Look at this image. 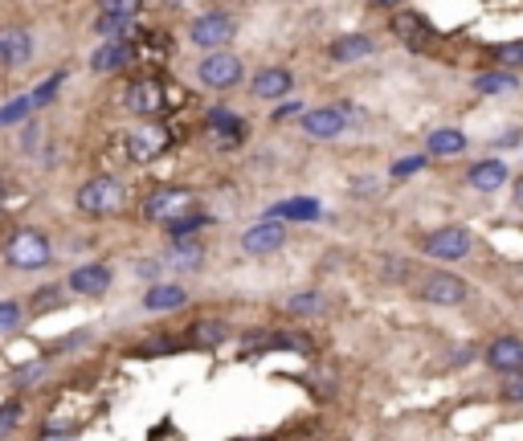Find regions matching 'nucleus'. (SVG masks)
Returning <instances> with one entry per match:
<instances>
[{
  "mask_svg": "<svg viewBox=\"0 0 523 441\" xmlns=\"http://www.w3.org/2000/svg\"><path fill=\"white\" fill-rule=\"evenodd\" d=\"M4 262L21 274L45 270V266L54 262V245H50V237L42 229H17L9 237V245H4Z\"/></svg>",
  "mask_w": 523,
  "mask_h": 441,
  "instance_id": "obj_3",
  "label": "nucleus"
},
{
  "mask_svg": "<svg viewBox=\"0 0 523 441\" xmlns=\"http://www.w3.org/2000/svg\"><path fill=\"white\" fill-rule=\"evenodd\" d=\"M474 90L479 95H511V90H519V78L511 70H487L474 74Z\"/></svg>",
  "mask_w": 523,
  "mask_h": 441,
  "instance_id": "obj_25",
  "label": "nucleus"
},
{
  "mask_svg": "<svg viewBox=\"0 0 523 441\" xmlns=\"http://www.w3.org/2000/svg\"><path fill=\"white\" fill-rule=\"evenodd\" d=\"M209 225H213V217H209V213H188V217H176V220H168V225H164V233H168L172 242H188L193 233L209 229Z\"/></svg>",
  "mask_w": 523,
  "mask_h": 441,
  "instance_id": "obj_27",
  "label": "nucleus"
},
{
  "mask_svg": "<svg viewBox=\"0 0 523 441\" xmlns=\"http://www.w3.org/2000/svg\"><path fill=\"white\" fill-rule=\"evenodd\" d=\"M37 147V123H29V131H25V151H33Z\"/></svg>",
  "mask_w": 523,
  "mask_h": 441,
  "instance_id": "obj_39",
  "label": "nucleus"
},
{
  "mask_svg": "<svg viewBox=\"0 0 523 441\" xmlns=\"http://www.w3.org/2000/svg\"><path fill=\"white\" fill-rule=\"evenodd\" d=\"M204 131H209L217 151H234V147L246 143V119L234 115V111H221V106L204 115Z\"/></svg>",
  "mask_w": 523,
  "mask_h": 441,
  "instance_id": "obj_11",
  "label": "nucleus"
},
{
  "mask_svg": "<svg viewBox=\"0 0 523 441\" xmlns=\"http://www.w3.org/2000/svg\"><path fill=\"white\" fill-rule=\"evenodd\" d=\"M33 62V33L21 25H4L0 29V70H21Z\"/></svg>",
  "mask_w": 523,
  "mask_h": 441,
  "instance_id": "obj_13",
  "label": "nucleus"
},
{
  "mask_svg": "<svg viewBox=\"0 0 523 441\" xmlns=\"http://www.w3.org/2000/svg\"><path fill=\"white\" fill-rule=\"evenodd\" d=\"M242 78H246V66H242V58L229 53V50H213L209 58H201V66H196V82L209 86V90H234Z\"/></svg>",
  "mask_w": 523,
  "mask_h": 441,
  "instance_id": "obj_6",
  "label": "nucleus"
},
{
  "mask_svg": "<svg viewBox=\"0 0 523 441\" xmlns=\"http://www.w3.org/2000/svg\"><path fill=\"white\" fill-rule=\"evenodd\" d=\"M172 147H176V131L168 123H139L123 139V151H127L131 164H156V159L168 156Z\"/></svg>",
  "mask_w": 523,
  "mask_h": 441,
  "instance_id": "obj_1",
  "label": "nucleus"
},
{
  "mask_svg": "<svg viewBox=\"0 0 523 441\" xmlns=\"http://www.w3.org/2000/svg\"><path fill=\"white\" fill-rule=\"evenodd\" d=\"M319 200H311V197H295V200H282V205H274L270 209V217H290V220H319Z\"/></svg>",
  "mask_w": 523,
  "mask_h": 441,
  "instance_id": "obj_26",
  "label": "nucleus"
},
{
  "mask_svg": "<svg viewBox=\"0 0 523 441\" xmlns=\"http://www.w3.org/2000/svg\"><path fill=\"white\" fill-rule=\"evenodd\" d=\"M65 286L74 294H82V298H103V294L111 290V266H103V262L78 266V270L65 278Z\"/></svg>",
  "mask_w": 523,
  "mask_h": 441,
  "instance_id": "obj_16",
  "label": "nucleus"
},
{
  "mask_svg": "<svg viewBox=\"0 0 523 441\" xmlns=\"http://www.w3.org/2000/svg\"><path fill=\"white\" fill-rule=\"evenodd\" d=\"M65 82V74H54V78H45L42 86H37V95H33V111H37V106H45V103H54L58 98V86Z\"/></svg>",
  "mask_w": 523,
  "mask_h": 441,
  "instance_id": "obj_33",
  "label": "nucleus"
},
{
  "mask_svg": "<svg viewBox=\"0 0 523 441\" xmlns=\"http://www.w3.org/2000/svg\"><path fill=\"white\" fill-rule=\"evenodd\" d=\"M393 33L409 45V50H426V42H429V25L421 21L417 12H396V17H393Z\"/></svg>",
  "mask_w": 523,
  "mask_h": 441,
  "instance_id": "obj_22",
  "label": "nucleus"
},
{
  "mask_svg": "<svg viewBox=\"0 0 523 441\" xmlns=\"http://www.w3.org/2000/svg\"><path fill=\"white\" fill-rule=\"evenodd\" d=\"M373 9H393V4H401V0H368Z\"/></svg>",
  "mask_w": 523,
  "mask_h": 441,
  "instance_id": "obj_41",
  "label": "nucleus"
},
{
  "mask_svg": "<svg viewBox=\"0 0 523 441\" xmlns=\"http://www.w3.org/2000/svg\"><path fill=\"white\" fill-rule=\"evenodd\" d=\"M4 200H9V184L0 180V209H4Z\"/></svg>",
  "mask_w": 523,
  "mask_h": 441,
  "instance_id": "obj_42",
  "label": "nucleus"
},
{
  "mask_svg": "<svg viewBox=\"0 0 523 441\" xmlns=\"http://www.w3.org/2000/svg\"><path fill=\"white\" fill-rule=\"evenodd\" d=\"M287 245V225L274 217L258 220V225H250L246 233H242V250L250 253V258H270V253H278Z\"/></svg>",
  "mask_w": 523,
  "mask_h": 441,
  "instance_id": "obj_12",
  "label": "nucleus"
},
{
  "mask_svg": "<svg viewBox=\"0 0 523 441\" xmlns=\"http://www.w3.org/2000/svg\"><path fill=\"white\" fill-rule=\"evenodd\" d=\"M426 164H429V151H426V156L396 159V164H393V176H396V180H401V176H413V172H421V168H426Z\"/></svg>",
  "mask_w": 523,
  "mask_h": 441,
  "instance_id": "obj_36",
  "label": "nucleus"
},
{
  "mask_svg": "<svg viewBox=\"0 0 523 441\" xmlns=\"http://www.w3.org/2000/svg\"><path fill=\"white\" fill-rule=\"evenodd\" d=\"M225 339H229V323L217 315H204L193 323V331H188V344L201 347V352H213V347H221Z\"/></svg>",
  "mask_w": 523,
  "mask_h": 441,
  "instance_id": "obj_21",
  "label": "nucleus"
},
{
  "mask_svg": "<svg viewBox=\"0 0 523 441\" xmlns=\"http://www.w3.org/2000/svg\"><path fill=\"white\" fill-rule=\"evenodd\" d=\"M417 294L434 306H462L470 298V286H466V278H458V274H450V270H429L417 282Z\"/></svg>",
  "mask_w": 523,
  "mask_h": 441,
  "instance_id": "obj_8",
  "label": "nucleus"
},
{
  "mask_svg": "<svg viewBox=\"0 0 523 441\" xmlns=\"http://www.w3.org/2000/svg\"><path fill=\"white\" fill-rule=\"evenodd\" d=\"M25 323V311L17 303H0V331H17Z\"/></svg>",
  "mask_w": 523,
  "mask_h": 441,
  "instance_id": "obj_35",
  "label": "nucleus"
},
{
  "mask_svg": "<svg viewBox=\"0 0 523 441\" xmlns=\"http://www.w3.org/2000/svg\"><path fill=\"white\" fill-rule=\"evenodd\" d=\"M429 156H462L466 151V135H462L458 127H438L426 143Z\"/></svg>",
  "mask_w": 523,
  "mask_h": 441,
  "instance_id": "obj_24",
  "label": "nucleus"
},
{
  "mask_svg": "<svg viewBox=\"0 0 523 441\" xmlns=\"http://www.w3.org/2000/svg\"><path fill=\"white\" fill-rule=\"evenodd\" d=\"M127 62H135V45L131 42H103L95 53H90V70L95 74H115Z\"/></svg>",
  "mask_w": 523,
  "mask_h": 441,
  "instance_id": "obj_19",
  "label": "nucleus"
},
{
  "mask_svg": "<svg viewBox=\"0 0 523 441\" xmlns=\"http://www.w3.org/2000/svg\"><path fill=\"white\" fill-rule=\"evenodd\" d=\"M376 53V42L368 33H343L335 42L327 45V58L335 66H352V62H364V58H373Z\"/></svg>",
  "mask_w": 523,
  "mask_h": 441,
  "instance_id": "obj_17",
  "label": "nucleus"
},
{
  "mask_svg": "<svg viewBox=\"0 0 523 441\" xmlns=\"http://www.w3.org/2000/svg\"><path fill=\"white\" fill-rule=\"evenodd\" d=\"M287 311L290 315H319V311H327V298L319 290H299L287 298Z\"/></svg>",
  "mask_w": 523,
  "mask_h": 441,
  "instance_id": "obj_29",
  "label": "nucleus"
},
{
  "mask_svg": "<svg viewBox=\"0 0 523 441\" xmlns=\"http://www.w3.org/2000/svg\"><path fill=\"white\" fill-rule=\"evenodd\" d=\"M482 360H487V368L499 372V376H515V372H523V339L519 336L491 339L487 352H482Z\"/></svg>",
  "mask_w": 523,
  "mask_h": 441,
  "instance_id": "obj_14",
  "label": "nucleus"
},
{
  "mask_svg": "<svg viewBox=\"0 0 523 441\" xmlns=\"http://www.w3.org/2000/svg\"><path fill=\"white\" fill-rule=\"evenodd\" d=\"M196 192L184 189V184H160V189H151L148 197H143V220H151V225H168V220L176 217H188V213H196Z\"/></svg>",
  "mask_w": 523,
  "mask_h": 441,
  "instance_id": "obj_2",
  "label": "nucleus"
},
{
  "mask_svg": "<svg viewBox=\"0 0 523 441\" xmlns=\"http://www.w3.org/2000/svg\"><path fill=\"white\" fill-rule=\"evenodd\" d=\"M246 441H274V437H246Z\"/></svg>",
  "mask_w": 523,
  "mask_h": 441,
  "instance_id": "obj_43",
  "label": "nucleus"
},
{
  "mask_svg": "<svg viewBox=\"0 0 523 441\" xmlns=\"http://www.w3.org/2000/svg\"><path fill=\"white\" fill-rule=\"evenodd\" d=\"M160 262H168L172 270H201L204 266V245L201 242H176L168 253H160Z\"/></svg>",
  "mask_w": 523,
  "mask_h": 441,
  "instance_id": "obj_23",
  "label": "nucleus"
},
{
  "mask_svg": "<svg viewBox=\"0 0 523 441\" xmlns=\"http://www.w3.org/2000/svg\"><path fill=\"white\" fill-rule=\"evenodd\" d=\"M234 33H237V21L229 12H204V17H196V21L188 25L193 45H201V50H209V53L234 42Z\"/></svg>",
  "mask_w": 523,
  "mask_h": 441,
  "instance_id": "obj_9",
  "label": "nucleus"
},
{
  "mask_svg": "<svg viewBox=\"0 0 523 441\" xmlns=\"http://www.w3.org/2000/svg\"><path fill=\"white\" fill-rule=\"evenodd\" d=\"M503 400H511V405H523V372L507 376V384H503Z\"/></svg>",
  "mask_w": 523,
  "mask_h": 441,
  "instance_id": "obj_37",
  "label": "nucleus"
},
{
  "mask_svg": "<svg viewBox=\"0 0 523 441\" xmlns=\"http://www.w3.org/2000/svg\"><path fill=\"white\" fill-rule=\"evenodd\" d=\"M123 209V184L115 176H90L78 189V213L86 217H111Z\"/></svg>",
  "mask_w": 523,
  "mask_h": 441,
  "instance_id": "obj_5",
  "label": "nucleus"
},
{
  "mask_svg": "<svg viewBox=\"0 0 523 441\" xmlns=\"http://www.w3.org/2000/svg\"><path fill=\"white\" fill-rule=\"evenodd\" d=\"M515 209H519V213H523V176H519V180H515Z\"/></svg>",
  "mask_w": 523,
  "mask_h": 441,
  "instance_id": "obj_40",
  "label": "nucleus"
},
{
  "mask_svg": "<svg viewBox=\"0 0 523 441\" xmlns=\"http://www.w3.org/2000/svg\"><path fill=\"white\" fill-rule=\"evenodd\" d=\"M352 119H356L352 106H315V111L299 115V131L307 139H340L352 127Z\"/></svg>",
  "mask_w": 523,
  "mask_h": 441,
  "instance_id": "obj_7",
  "label": "nucleus"
},
{
  "mask_svg": "<svg viewBox=\"0 0 523 441\" xmlns=\"http://www.w3.org/2000/svg\"><path fill=\"white\" fill-rule=\"evenodd\" d=\"M127 106L143 119H160L168 111V86L160 78H135L127 86Z\"/></svg>",
  "mask_w": 523,
  "mask_h": 441,
  "instance_id": "obj_10",
  "label": "nucleus"
},
{
  "mask_svg": "<svg viewBox=\"0 0 523 441\" xmlns=\"http://www.w3.org/2000/svg\"><path fill=\"white\" fill-rule=\"evenodd\" d=\"M295 90V74L287 66H262V70L250 78V95L254 98H266V103H278Z\"/></svg>",
  "mask_w": 523,
  "mask_h": 441,
  "instance_id": "obj_15",
  "label": "nucleus"
},
{
  "mask_svg": "<svg viewBox=\"0 0 523 441\" xmlns=\"http://www.w3.org/2000/svg\"><path fill=\"white\" fill-rule=\"evenodd\" d=\"M95 33H103L107 42H127L131 33H135V25H131V17H111V12H98V17H95Z\"/></svg>",
  "mask_w": 523,
  "mask_h": 441,
  "instance_id": "obj_28",
  "label": "nucleus"
},
{
  "mask_svg": "<svg viewBox=\"0 0 523 441\" xmlns=\"http://www.w3.org/2000/svg\"><path fill=\"white\" fill-rule=\"evenodd\" d=\"M421 253H426V258H434V262H442V266L462 262V258H470V253H474V233H470L466 225H442V229H434L426 237Z\"/></svg>",
  "mask_w": 523,
  "mask_h": 441,
  "instance_id": "obj_4",
  "label": "nucleus"
},
{
  "mask_svg": "<svg viewBox=\"0 0 523 441\" xmlns=\"http://www.w3.org/2000/svg\"><path fill=\"white\" fill-rule=\"evenodd\" d=\"M299 115H303V106H299V103H282V106L274 111V123H282V119H299Z\"/></svg>",
  "mask_w": 523,
  "mask_h": 441,
  "instance_id": "obj_38",
  "label": "nucleus"
},
{
  "mask_svg": "<svg viewBox=\"0 0 523 441\" xmlns=\"http://www.w3.org/2000/svg\"><path fill=\"white\" fill-rule=\"evenodd\" d=\"M21 400H9V405H0V437H9L17 425H21Z\"/></svg>",
  "mask_w": 523,
  "mask_h": 441,
  "instance_id": "obj_32",
  "label": "nucleus"
},
{
  "mask_svg": "<svg viewBox=\"0 0 523 441\" xmlns=\"http://www.w3.org/2000/svg\"><path fill=\"white\" fill-rule=\"evenodd\" d=\"M29 115H33V95L12 98V103L0 106V127H17V123H25Z\"/></svg>",
  "mask_w": 523,
  "mask_h": 441,
  "instance_id": "obj_30",
  "label": "nucleus"
},
{
  "mask_svg": "<svg viewBox=\"0 0 523 441\" xmlns=\"http://www.w3.org/2000/svg\"><path fill=\"white\" fill-rule=\"evenodd\" d=\"M98 9L111 12V17H135L143 9V0H98Z\"/></svg>",
  "mask_w": 523,
  "mask_h": 441,
  "instance_id": "obj_34",
  "label": "nucleus"
},
{
  "mask_svg": "<svg viewBox=\"0 0 523 441\" xmlns=\"http://www.w3.org/2000/svg\"><path fill=\"white\" fill-rule=\"evenodd\" d=\"M507 180H511V168H507L503 159H495V156L479 159V164L466 172V184L474 192H499V189H507Z\"/></svg>",
  "mask_w": 523,
  "mask_h": 441,
  "instance_id": "obj_18",
  "label": "nucleus"
},
{
  "mask_svg": "<svg viewBox=\"0 0 523 441\" xmlns=\"http://www.w3.org/2000/svg\"><path fill=\"white\" fill-rule=\"evenodd\" d=\"M143 306L148 311H181V306H188V290L181 282H151L143 290Z\"/></svg>",
  "mask_w": 523,
  "mask_h": 441,
  "instance_id": "obj_20",
  "label": "nucleus"
},
{
  "mask_svg": "<svg viewBox=\"0 0 523 441\" xmlns=\"http://www.w3.org/2000/svg\"><path fill=\"white\" fill-rule=\"evenodd\" d=\"M495 62H499V70H515V66H523V37L519 42H507L495 50Z\"/></svg>",
  "mask_w": 523,
  "mask_h": 441,
  "instance_id": "obj_31",
  "label": "nucleus"
}]
</instances>
